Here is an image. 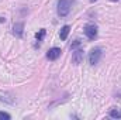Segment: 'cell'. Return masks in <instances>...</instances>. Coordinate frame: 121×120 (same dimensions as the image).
Here are the masks:
<instances>
[{
	"label": "cell",
	"instance_id": "1",
	"mask_svg": "<svg viewBox=\"0 0 121 120\" xmlns=\"http://www.w3.org/2000/svg\"><path fill=\"white\" fill-rule=\"evenodd\" d=\"M70 11V1L69 0H59L58 1V14L60 17L68 16Z\"/></svg>",
	"mask_w": 121,
	"mask_h": 120
},
{
	"label": "cell",
	"instance_id": "2",
	"mask_svg": "<svg viewBox=\"0 0 121 120\" xmlns=\"http://www.w3.org/2000/svg\"><path fill=\"white\" fill-rule=\"evenodd\" d=\"M100 57H101V48L91 50L90 54H89V62H90V65H96L100 61Z\"/></svg>",
	"mask_w": 121,
	"mask_h": 120
},
{
	"label": "cell",
	"instance_id": "3",
	"mask_svg": "<svg viewBox=\"0 0 121 120\" xmlns=\"http://www.w3.org/2000/svg\"><path fill=\"white\" fill-rule=\"evenodd\" d=\"M85 34H86V37H87L89 40H94V38L97 37V27L93 26V24L86 26V27H85Z\"/></svg>",
	"mask_w": 121,
	"mask_h": 120
},
{
	"label": "cell",
	"instance_id": "4",
	"mask_svg": "<svg viewBox=\"0 0 121 120\" xmlns=\"http://www.w3.org/2000/svg\"><path fill=\"white\" fill-rule=\"evenodd\" d=\"M60 48H56V47H54V48H51L48 52H47V58L49 61H55V60H58L59 58V55H60Z\"/></svg>",
	"mask_w": 121,
	"mask_h": 120
},
{
	"label": "cell",
	"instance_id": "5",
	"mask_svg": "<svg viewBox=\"0 0 121 120\" xmlns=\"http://www.w3.org/2000/svg\"><path fill=\"white\" fill-rule=\"evenodd\" d=\"M82 61H83V51H82V50H76V51L72 54V62H73L75 65H79Z\"/></svg>",
	"mask_w": 121,
	"mask_h": 120
},
{
	"label": "cell",
	"instance_id": "6",
	"mask_svg": "<svg viewBox=\"0 0 121 120\" xmlns=\"http://www.w3.org/2000/svg\"><path fill=\"white\" fill-rule=\"evenodd\" d=\"M23 30H24V24L23 23H17L13 27V34L17 35V37H21L23 35Z\"/></svg>",
	"mask_w": 121,
	"mask_h": 120
},
{
	"label": "cell",
	"instance_id": "7",
	"mask_svg": "<svg viewBox=\"0 0 121 120\" xmlns=\"http://www.w3.org/2000/svg\"><path fill=\"white\" fill-rule=\"evenodd\" d=\"M69 30H70V27H69V26H63V27L60 28V32H59L60 40H66V38H68V34H69Z\"/></svg>",
	"mask_w": 121,
	"mask_h": 120
},
{
	"label": "cell",
	"instance_id": "8",
	"mask_svg": "<svg viewBox=\"0 0 121 120\" xmlns=\"http://www.w3.org/2000/svg\"><path fill=\"white\" fill-rule=\"evenodd\" d=\"M110 116L114 117V119H118V117H121V113L117 109H111V110H110Z\"/></svg>",
	"mask_w": 121,
	"mask_h": 120
},
{
	"label": "cell",
	"instance_id": "9",
	"mask_svg": "<svg viewBox=\"0 0 121 120\" xmlns=\"http://www.w3.org/2000/svg\"><path fill=\"white\" fill-rule=\"evenodd\" d=\"M45 32H47V31L44 30V28H42V30H39V32H37V34H35V38H37L38 41H42V38L45 37Z\"/></svg>",
	"mask_w": 121,
	"mask_h": 120
},
{
	"label": "cell",
	"instance_id": "10",
	"mask_svg": "<svg viewBox=\"0 0 121 120\" xmlns=\"http://www.w3.org/2000/svg\"><path fill=\"white\" fill-rule=\"evenodd\" d=\"M0 119L1 120H9L10 119V115H9V113H4V112H0Z\"/></svg>",
	"mask_w": 121,
	"mask_h": 120
},
{
	"label": "cell",
	"instance_id": "11",
	"mask_svg": "<svg viewBox=\"0 0 121 120\" xmlns=\"http://www.w3.org/2000/svg\"><path fill=\"white\" fill-rule=\"evenodd\" d=\"M79 45H80V41H79V40H76L75 42H72V44H70V50H75V48H78Z\"/></svg>",
	"mask_w": 121,
	"mask_h": 120
},
{
	"label": "cell",
	"instance_id": "12",
	"mask_svg": "<svg viewBox=\"0 0 121 120\" xmlns=\"http://www.w3.org/2000/svg\"><path fill=\"white\" fill-rule=\"evenodd\" d=\"M90 1H91V3H94V1H97V0H90Z\"/></svg>",
	"mask_w": 121,
	"mask_h": 120
},
{
	"label": "cell",
	"instance_id": "13",
	"mask_svg": "<svg viewBox=\"0 0 121 120\" xmlns=\"http://www.w3.org/2000/svg\"><path fill=\"white\" fill-rule=\"evenodd\" d=\"M111 1H118V0H111Z\"/></svg>",
	"mask_w": 121,
	"mask_h": 120
}]
</instances>
